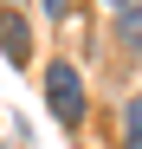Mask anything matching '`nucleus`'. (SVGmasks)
Masks as SVG:
<instances>
[{"mask_svg":"<svg viewBox=\"0 0 142 149\" xmlns=\"http://www.w3.org/2000/svg\"><path fill=\"white\" fill-rule=\"evenodd\" d=\"M45 97H52V117L58 123H71V130H78V123H84V78H78V65H52V71H45Z\"/></svg>","mask_w":142,"mask_h":149,"instance_id":"1","label":"nucleus"},{"mask_svg":"<svg viewBox=\"0 0 142 149\" xmlns=\"http://www.w3.org/2000/svg\"><path fill=\"white\" fill-rule=\"evenodd\" d=\"M0 45H7V58H13V65H26V58H32V33L19 26L13 13H0Z\"/></svg>","mask_w":142,"mask_h":149,"instance_id":"2","label":"nucleus"},{"mask_svg":"<svg viewBox=\"0 0 142 149\" xmlns=\"http://www.w3.org/2000/svg\"><path fill=\"white\" fill-rule=\"evenodd\" d=\"M116 33L129 45H142V0H123V19H116Z\"/></svg>","mask_w":142,"mask_h":149,"instance_id":"3","label":"nucleus"},{"mask_svg":"<svg viewBox=\"0 0 142 149\" xmlns=\"http://www.w3.org/2000/svg\"><path fill=\"white\" fill-rule=\"evenodd\" d=\"M123 149H142V97H129L123 110Z\"/></svg>","mask_w":142,"mask_h":149,"instance_id":"4","label":"nucleus"},{"mask_svg":"<svg viewBox=\"0 0 142 149\" xmlns=\"http://www.w3.org/2000/svg\"><path fill=\"white\" fill-rule=\"evenodd\" d=\"M45 13H52V19H58V13H65V0H45Z\"/></svg>","mask_w":142,"mask_h":149,"instance_id":"5","label":"nucleus"}]
</instances>
